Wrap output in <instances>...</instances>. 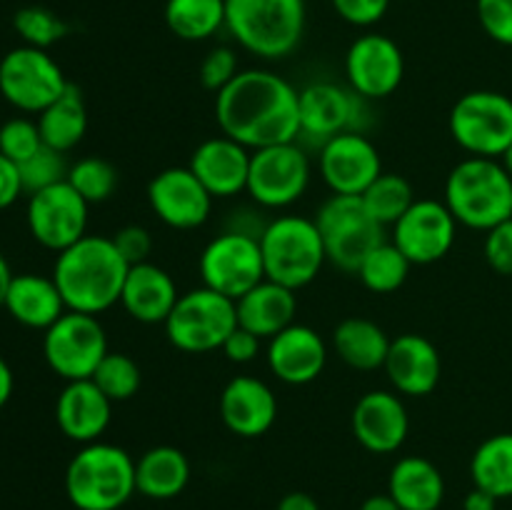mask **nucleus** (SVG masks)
<instances>
[{"label":"nucleus","mask_w":512,"mask_h":510,"mask_svg":"<svg viewBox=\"0 0 512 510\" xmlns=\"http://www.w3.org/2000/svg\"><path fill=\"white\" fill-rule=\"evenodd\" d=\"M220 133L248 150L295 143L300 135V90L273 70H240L215 95Z\"/></svg>","instance_id":"obj_1"},{"label":"nucleus","mask_w":512,"mask_h":510,"mask_svg":"<svg viewBox=\"0 0 512 510\" xmlns=\"http://www.w3.org/2000/svg\"><path fill=\"white\" fill-rule=\"evenodd\" d=\"M130 265L108 235H85L58 253L53 280L68 310L100 315L120 303Z\"/></svg>","instance_id":"obj_2"},{"label":"nucleus","mask_w":512,"mask_h":510,"mask_svg":"<svg viewBox=\"0 0 512 510\" xmlns=\"http://www.w3.org/2000/svg\"><path fill=\"white\" fill-rule=\"evenodd\" d=\"M65 493L75 510H118L138 493L135 460L113 443L83 445L65 470Z\"/></svg>","instance_id":"obj_3"},{"label":"nucleus","mask_w":512,"mask_h":510,"mask_svg":"<svg viewBox=\"0 0 512 510\" xmlns=\"http://www.w3.org/2000/svg\"><path fill=\"white\" fill-rule=\"evenodd\" d=\"M445 205L458 225L488 233L512 218V178L495 158H465L445 180Z\"/></svg>","instance_id":"obj_4"},{"label":"nucleus","mask_w":512,"mask_h":510,"mask_svg":"<svg viewBox=\"0 0 512 510\" xmlns=\"http://www.w3.org/2000/svg\"><path fill=\"white\" fill-rule=\"evenodd\" d=\"M305 0H225V28L263 60L295 53L305 35Z\"/></svg>","instance_id":"obj_5"},{"label":"nucleus","mask_w":512,"mask_h":510,"mask_svg":"<svg viewBox=\"0 0 512 510\" xmlns=\"http://www.w3.org/2000/svg\"><path fill=\"white\" fill-rule=\"evenodd\" d=\"M258 240L263 250L265 278L295 293L313 283L328 263L323 235L313 218L280 215L260 230Z\"/></svg>","instance_id":"obj_6"},{"label":"nucleus","mask_w":512,"mask_h":510,"mask_svg":"<svg viewBox=\"0 0 512 510\" xmlns=\"http://www.w3.org/2000/svg\"><path fill=\"white\" fill-rule=\"evenodd\" d=\"M165 335L183 353H213L223 348L228 335L238 328L235 300L210 288L180 293L173 313L165 320Z\"/></svg>","instance_id":"obj_7"},{"label":"nucleus","mask_w":512,"mask_h":510,"mask_svg":"<svg viewBox=\"0 0 512 510\" xmlns=\"http://www.w3.org/2000/svg\"><path fill=\"white\" fill-rule=\"evenodd\" d=\"M448 128L473 158L500 160L512 145V98L498 90L465 93L450 110Z\"/></svg>","instance_id":"obj_8"},{"label":"nucleus","mask_w":512,"mask_h":510,"mask_svg":"<svg viewBox=\"0 0 512 510\" xmlns=\"http://www.w3.org/2000/svg\"><path fill=\"white\" fill-rule=\"evenodd\" d=\"M313 220L323 235L328 263L345 273H358L365 255L385 240L383 225L370 218L360 195L333 193Z\"/></svg>","instance_id":"obj_9"},{"label":"nucleus","mask_w":512,"mask_h":510,"mask_svg":"<svg viewBox=\"0 0 512 510\" xmlns=\"http://www.w3.org/2000/svg\"><path fill=\"white\" fill-rule=\"evenodd\" d=\"M198 270L205 288L230 300L243 298L265 280L258 235L248 230H225L215 235L200 253Z\"/></svg>","instance_id":"obj_10"},{"label":"nucleus","mask_w":512,"mask_h":510,"mask_svg":"<svg viewBox=\"0 0 512 510\" xmlns=\"http://www.w3.org/2000/svg\"><path fill=\"white\" fill-rule=\"evenodd\" d=\"M108 353V335L98 315L68 310L45 330L43 355L65 383L93 378Z\"/></svg>","instance_id":"obj_11"},{"label":"nucleus","mask_w":512,"mask_h":510,"mask_svg":"<svg viewBox=\"0 0 512 510\" xmlns=\"http://www.w3.org/2000/svg\"><path fill=\"white\" fill-rule=\"evenodd\" d=\"M68 85L48 50L20 45L0 60V95L23 113H43Z\"/></svg>","instance_id":"obj_12"},{"label":"nucleus","mask_w":512,"mask_h":510,"mask_svg":"<svg viewBox=\"0 0 512 510\" xmlns=\"http://www.w3.org/2000/svg\"><path fill=\"white\" fill-rule=\"evenodd\" d=\"M310 185V158L295 143L253 150L248 175V195L270 210L298 203Z\"/></svg>","instance_id":"obj_13"},{"label":"nucleus","mask_w":512,"mask_h":510,"mask_svg":"<svg viewBox=\"0 0 512 510\" xmlns=\"http://www.w3.org/2000/svg\"><path fill=\"white\" fill-rule=\"evenodd\" d=\"M88 208V200L68 180L38 190L28 200L30 235L43 248L63 253L88 235Z\"/></svg>","instance_id":"obj_14"},{"label":"nucleus","mask_w":512,"mask_h":510,"mask_svg":"<svg viewBox=\"0 0 512 510\" xmlns=\"http://www.w3.org/2000/svg\"><path fill=\"white\" fill-rule=\"evenodd\" d=\"M345 78L365 100H383L400 88L405 78V55L393 38L365 33L345 53Z\"/></svg>","instance_id":"obj_15"},{"label":"nucleus","mask_w":512,"mask_h":510,"mask_svg":"<svg viewBox=\"0 0 512 510\" xmlns=\"http://www.w3.org/2000/svg\"><path fill=\"white\" fill-rule=\"evenodd\" d=\"M458 238V220L443 200L420 198L393 225V243L413 265L443 260Z\"/></svg>","instance_id":"obj_16"},{"label":"nucleus","mask_w":512,"mask_h":510,"mask_svg":"<svg viewBox=\"0 0 512 510\" xmlns=\"http://www.w3.org/2000/svg\"><path fill=\"white\" fill-rule=\"evenodd\" d=\"M318 168L335 195H363L383 173V160L373 140L360 130H348L320 145Z\"/></svg>","instance_id":"obj_17"},{"label":"nucleus","mask_w":512,"mask_h":510,"mask_svg":"<svg viewBox=\"0 0 512 510\" xmlns=\"http://www.w3.org/2000/svg\"><path fill=\"white\" fill-rule=\"evenodd\" d=\"M363 113L365 98H360L353 88L320 80L300 90V135L320 143L363 128Z\"/></svg>","instance_id":"obj_18"},{"label":"nucleus","mask_w":512,"mask_h":510,"mask_svg":"<svg viewBox=\"0 0 512 510\" xmlns=\"http://www.w3.org/2000/svg\"><path fill=\"white\" fill-rule=\"evenodd\" d=\"M213 195L190 168H165L150 180L148 203L168 228L193 230L208 220Z\"/></svg>","instance_id":"obj_19"},{"label":"nucleus","mask_w":512,"mask_h":510,"mask_svg":"<svg viewBox=\"0 0 512 510\" xmlns=\"http://www.w3.org/2000/svg\"><path fill=\"white\" fill-rule=\"evenodd\" d=\"M353 435L368 453L390 455L408 440L410 418L403 398L390 390H370L350 415Z\"/></svg>","instance_id":"obj_20"},{"label":"nucleus","mask_w":512,"mask_h":510,"mask_svg":"<svg viewBox=\"0 0 512 510\" xmlns=\"http://www.w3.org/2000/svg\"><path fill=\"white\" fill-rule=\"evenodd\" d=\"M390 385L395 393L410 395V398H423L430 395L440 383L443 373V360L433 340L418 333H405L390 340L388 358L383 365Z\"/></svg>","instance_id":"obj_21"},{"label":"nucleus","mask_w":512,"mask_h":510,"mask_svg":"<svg viewBox=\"0 0 512 510\" xmlns=\"http://www.w3.org/2000/svg\"><path fill=\"white\" fill-rule=\"evenodd\" d=\"M250 158H253V150L240 145L238 140L228 135H215L193 150L188 168L213 198H233L248 190Z\"/></svg>","instance_id":"obj_22"},{"label":"nucleus","mask_w":512,"mask_h":510,"mask_svg":"<svg viewBox=\"0 0 512 510\" xmlns=\"http://www.w3.org/2000/svg\"><path fill=\"white\" fill-rule=\"evenodd\" d=\"M220 418L238 438H260L278 418V398L265 380L238 375L220 393Z\"/></svg>","instance_id":"obj_23"},{"label":"nucleus","mask_w":512,"mask_h":510,"mask_svg":"<svg viewBox=\"0 0 512 510\" xmlns=\"http://www.w3.org/2000/svg\"><path fill=\"white\" fill-rule=\"evenodd\" d=\"M328 363V345L318 330L293 323L268 343V368L288 385H308L320 378Z\"/></svg>","instance_id":"obj_24"},{"label":"nucleus","mask_w":512,"mask_h":510,"mask_svg":"<svg viewBox=\"0 0 512 510\" xmlns=\"http://www.w3.org/2000/svg\"><path fill=\"white\" fill-rule=\"evenodd\" d=\"M113 415V400L95 385L93 378L70 380L55 400V423L65 438L80 445L100 440Z\"/></svg>","instance_id":"obj_25"},{"label":"nucleus","mask_w":512,"mask_h":510,"mask_svg":"<svg viewBox=\"0 0 512 510\" xmlns=\"http://www.w3.org/2000/svg\"><path fill=\"white\" fill-rule=\"evenodd\" d=\"M180 293L173 275L155 263L130 265L128 278H125L120 305L133 320L145 325H163L168 315L173 313Z\"/></svg>","instance_id":"obj_26"},{"label":"nucleus","mask_w":512,"mask_h":510,"mask_svg":"<svg viewBox=\"0 0 512 510\" xmlns=\"http://www.w3.org/2000/svg\"><path fill=\"white\" fill-rule=\"evenodd\" d=\"M235 310H238L240 328L250 330L260 340H270L295 323L298 298H295V290L265 278L243 298L235 300Z\"/></svg>","instance_id":"obj_27"},{"label":"nucleus","mask_w":512,"mask_h":510,"mask_svg":"<svg viewBox=\"0 0 512 510\" xmlns=\"http://www.w3.org/2000/svg\"><path fill=\"white\" fill-rule=\"evenodd\" d=\"M3 308L20 325L35 330H48L60 315L68 313V305H65L53 275L45 278L38 273L13 275Z\"/></svg>","instance_id":"obj_28"},{"label":"nucleus","mask_w":512,"mask_h":510,"mask_svg":"<svg viewBox=\"0 0 512 510\" xmlns=\"http://www.w3.org/2000/svg\"><path fill=\"white\" fill-rule=\"evenodd\" d=\"M388 493L400 510H438L445 500L443 473L428 458L405 455L390 470Z\"/></svg>","instance_id":"obj_29"},{"label":"nucleus","mask_w":512,"mask_h":510,"mask_svg":"<svg viewBox=\"0 0 512 510\" xmlns=\"http://www.w3.org/2000/svg\"><path fill=\"white\" fill-rule=\"evenodd\" d=\"M190 483L188 455L173 445H155L135 460V488L150 500L178 498Z\"/></svg>","instance_id":"obj_30"},{"label":"nucleus","mask_w":512,"mask_h":510,"mask_svg":"<svg viewBox=\"0 0 512 510\" xmlns=\"http://www.w3.org/2000/svg\"><path fill=\"white\" fill-rule=\"evenodd\" d=\"M333 348L345 365L355 370H378L385 365L390 338L368 318H345L333 330Z\"/></svg>","instance_id":"obj_31"},{"label":"nucleus","mask_w":512,"mask_h":510,"mask_svg":"<svg viewBox=\"0 0 512 510\" xmlns=\"http://www.w3.org/2000/svg\"><path fill=\"white\" fill-rule=\"evenodd\" d=\"M38 130L43 143L58 153H68L85 138L88 110H85V100L75 85H68L55 103L38 113Z\"/></svg>","instance_id":"obj_32"},{"label":"nucleus","mask_w":512,"mask_h":510,"mask_svg":"<svg viewBox=\"0 0 512 510\" xmlns=\"http://www.w3.org/2000/svg\"><path fill=\"white\" fill-rule=\"evenodd\" d=\"M475 488L488 490L498 500L512 498V433L490 435L470 460Z\"/></svg>","instance_id":"obj_33"},{"label":"nucleus","mask_w":512,"mask_h":510,"mask_svg":"<svg viewBox=\"0 0 512 510\" xmlns=\"http://www.w3.org/2000/svg\"><path fill=\"white\" fill-rule=\"evenodd\" d=\"M165 25L180 40H208L225 28V0H168Z\"/></svg>","instance_id":"obj_34"},{"label":"nucleus","mask_w":512,"mask_h":510,"mask_svg":"<svg viewBox=\"0 0 512 510\" xmlns=\"http://www.w3.org/2000/svg\"><path fill=\"white\" fill-rule=\"evenodd\" d=\"M410 268H413V263L405 258L403 250H400L393 240H390V243L383 240V243L375 245V248L365 255V260L360 263L358 273L355 275H358L360 283H363L370 293L388 295L395 293L398 288H403L405 280H408L410 275Z\"/></svg>","instance_id":"obj_35"},{"label":"nucleus","mask_w":512,"mask_h":510,"mask_svg":"<svg viewBox=\"0 0 512 510\" xmlns=\"http://www.w3.org/2000/svg\"><path fill=\"white\" fill-rule=\"evenodd\" d=\"M360 198H363V205L370 213V218L383 225V228L398 223L408 213L410 205L415 203L413 185L398 173H380Z\"/></svg>","instance_id":"obj_36"},{"label":"nucleus","mask_w":512,"mask_h":510,"mask_svg":"<svg viewBox=\"0 0 512 510\" xmlns=\"http://www.w3.org/2000/svg\"><path fill=\"white\" fill-rule=\"evenodd\" d=\"M93 380L113 403H123V400H130L138 393L140 383H143V373H140V365L128 353H113L110 350L103 363L98 365V370H95Z\"/></svg>","instance_id":"obj_37"},{"label":"nucleus","mask_w":512,"mask_h":510,"mask_svg":"<svg viewBox=\"0 0 512 510\" xmlns=\"http://www.w3.org/2000/svg\"><path fill=\"white\" fill-rule=\"evenodd\" d=\"M68 183L88 200L93 203H103L118 188V170L108 163V160L98 158V155H90V158L78 160V163L70 165L68 170Z\"/></svg>","instance_id":"obj_38"},{"label":"nucleus","mask_w":512,"mask_h":510,"mask_svg":"<svg viewBox=\"0 0 512 510\" xmlns=\"http://www.w3.org/2000/svg\"><path fill=\"white\" fill-rule=\"evenodd\" d=\"M13 28L23 38L25 45L40 50H48L50 45L60 43L68 35V25L53 10L43 8V5L20 8L13 18Z\"/></svg>","instance_id":"obj_39"},{"label":"nucleus","mask_w":512,"mask_h":510,"mask_svg":"<svg viewBox=\"0 0 512 510\" xmlns=\"http://www.w3.org/2000/svg\"><path fill=\"white\" fill-rule=\"evenodd\" d=\"M20 168V180H23V190L28 195L38 193V190L50 188V185H58L63 180H68V163H65V153H58V150L43 148L28 158L25 163L18 165Z\"/></svg>","instance_id":"obj_40"},{"label":"nucleus","mask_w":512,"mask_h":510,"mask_svg":"<svg viewBox=\"0 0 512 510\" xmlns=\"http://www.w3.org/2000/svg\"><path fill=\"white\" fill-rule=\"evenodd\" d=\"M43 145L38 123L28 118H13L0 128V153L13 160L15 165L33 158Z\"/></svg>","instance_id":"obj_41"},{"label":"nucleus","mask_w":512,"mask_h":510,"mask_svg":"<svg viewBox=\"0 0 512 510\" xmlns=\"http://www.w3.org/2000/svg\"><path fill=\"white\" fill-rule=\"evenodd\" d=\"M238 73V53L233 48H228V45L213 48L205 55L203 63H200V83H203L205 90H210L215 95L228 88Z\"/></svg>","instance_id":"obj_42"},{"label":"nucleus","mask_w":512,"mask_h":510,"mask_svg":"<svg viewBox=\"0 0 512 510\" xmlns=\"http://www.w3.org/2000/svg\"><path fill=\"white\" fill-rule=\"evenodd\" d=\"M478 20L500 45H512V0H478Z\"/></svg>","instance_id":"obj_43"},{"label":"nucleus","mask_w":512,"mask_h":510,"mask_svg":"<svg viewBox=\"0 0 512 510\" xmlns=\"http://www.w3.org/2000/svg\"><path fill=\"white\" fill-rule=\"evenodd\" d=\"M485 260L500 275H512V218L485 235Z\"/></svg>","instance_id":"obj_44"},{"label":"nucleus","mask_w":512,"mask_h":510,"mask_svg":"<svg viewBox=\"0 0 512 510\" xmlns=\"http://www.w3.org/2000/svg\"><path fill=\"white\" fill-rule=\"evenodd\" d=\"M330 3L345 23L358 25V28L380 23L390 8V0H330Z\"/></svg>","instance_id":"obj_45"},{"label":"nucleus","mask_w":512,"mask_h":510,"mask_svg":"<svg viewBox=\"0 0 512 510\" xmlns=\"http://www.w3.org/2000/svg\"><path fill=\"white\" fill-rule=\"evenodd\" d=\"M113 243L128 265L148 263L150 253H153V235L143 225H125V228H120L113 235Z\"/></svg>","instance_id":"obj_46"},{"label":"nucleus","mask_w":512,"mask_h":510,"mask_svg":"<svg viewBox=\"0 0 512 510\" xmlns=\"http://www.w3.org/2000/svg\"><path fill=\"white\" fill-rule=\"evenodd\" d=\"M220 350H223L225 358H228L230 363H238V365L253 363L260 353V338L238 325V328L228 335V340H225Z\"/></svg>","instance_id":"obj_47"},{"label":"nucleus","mask_w":512,"mask_h":510,"mask_svg":"<svg viewBox=\"0 0 512 510\" xmlns=\"http://www.w3.org/2000/svg\"><path fill=\"white\" fill-rule=\"evenodd\" d=\"M23 193L25 190L23 180H20V168L0 153V210L10 208Z\"/></svg>","instance_id":"obj_48"},{"label":"nucleus","mask_w":512,"mask_h":510,"mask_svg":"<svg viewBox=\"0 0 512 510\" xmlns=\"http://www.w3.org/2000/svg\"><path fill=\"white\" fill-rule=\"evenodd\" d=\"M275 510H320L318 500L313 498V495L308 493H300V490H295V493H288L280 498L278 508Z\"/></svg>","instance_id":"obj_49"},{"label":"nucleus","mask_w":512,"mask_h":510,"mask_svg":"<svg viewBox=\"0 0 512 510\" xmlns=\"http://www.w3.org/2000/svg\"><path fill=\"white\" fill-rule=\"evenodd\" d=\"M498 508V498L490 495L488 490L473 488L463 500V510H495Z\"/></svg>","instance_id":"obj_50"},{"label":"nucleus","mask_w":512,"mask_h":510,"mask_svg":"<svg viewBox=\"0 0 512 510\" xmlns=\"http://www.w3.org/2000/svg\"><path fill=\"white\" fill-rule=\"evenodd\" d=\"M10 395H13V370H10V365L0 358V410L8 403Z\"/></svg>","instance_id":"obj_51"},{"label":"nucleus","mask_w":512,"mask_h":510,"mask_svg":"<svg viewBox=\"0 0 512 510\" xmlns=\"http://www.w3.org/2000/svg\"><path fill=\"white\" fill-rule=\"evenodd\" d=\"M360 510H400V505L395 503L390 493H378L365 498V503L360 505Z\"/></svg>","instance_id":"obj_52"},{"label":"nucleus","mask_w":512,"mask_h":510,"mask_svg":"<svg viewBox=\"0 0 512 510\" xmlns=\"http://www.w3.org/2000/svg\"><path fill=\"white\" fill-rule=\"evenodd\" d=\"M10 280H13V273H10V265L5 260V255L0 253V308L5 305V295H8Z\"/></svg>","instance_id":"obj_53"},{"label":"nucleus","mask_w":512,"mask_h":510,"mask_svg":"<svg viewBox=\"0 0 512 510\" xmlns=\"http://www.w3.org/2000/svg\"><path fill=\"white\" fill-rule=\"evenodd\" d=\"M500 163H503V168L508 170V175H510V178H512V145H510L508 150H505V153H503V158H500Z\"/></svg>","instance_id":"obj_54"}]
</instances>
